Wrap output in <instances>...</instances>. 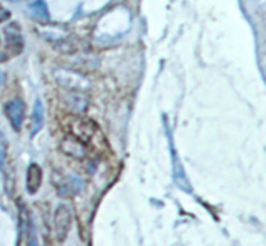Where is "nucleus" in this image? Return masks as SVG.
Returning a JSON list of instances; mask_svg holds the SVG:
<instances>
[{
  "instance_id": "f257e3e1",
  "label": "nucleus",
  "mask_w": 266,
  "mask_h": 246,
  "mask_svg": "<svg viewBox=\"0 0 266 246\" xmlns=\"http://www.w3.org/2000/svg\"><path fill=\"white\" fill-rule=\"evenodd\" d=\"M67 129L69 134L80 139L86 146L102 147L105 145V139L101 130L93 120L78 115H71L67 118Z\"/></svg>"
},
{
  "instance_id": "f03ea898",
  "label": "nucleus",
  "mask_w": 266,
  "mask_h": 246,
  "mask_svg": "<svg viewBox=\"0 0 266 246\" xmlns=\"http://www.w3.org/2000/svg\"><path fill=\"white\" fill-rule=\"evenodd\" d=\"M4 111L15 131H20L25 116V104L21 99H14L7 102Z\"/></svg>"
},
{
  "instance_id": "7ed1b4c3",
  "label": "nucleus",
  "mask_w": 266,
  "mask_h": 246,
  "mask_svg": "<svg viewBox=\"0 0 266 246\" xmlns=\"http://www.w3.org/2000/svg\"><path fill=\"white\" fill-rule=\"evenodd\" d=\"M72 225V214L66 205H60L55 213V231L59 242H64Z\"/></svg>"
},
{
  "instance_id": "20e7f679",
  "label": "nucleus",
  "mask_w": 266,
  "mask_h": 246,
  "mask_svg": "<svg viewBox=\"0 0 266 246\" xmlns=\"http://www.w3.org/2000/svg\"><path fill=\"white\" fill-rule=\"evenodd\" d=\"M4 32L6 36L7 49L9 50L10 53L12 55L20 54L24 47L20 26L17 23H10L6 26Z\"/></svg>"
},
{
  "instance_id": "39448f33",
  "label": "nucleus",
  "mask_w": 266,
  "mask_h": 246,
  "mask_svg": "<svg viewBox=\"0 0 266 246\" xmlns=\"http://www.w3.org/2000/svg\"><path fill=\"white\" fill-rule=\"evenodd\" d=\"M61 150L67 156L78 160L84 159V157L86 156V145H84L80 139L71 134H68L62 140Z\"/></svg>"
},
{
  "instance_id": "423d86ee",
  "label": "nucleus",
  "mask_w": 266,
  "mask_h": 246,
  "mask_svg": "<svg viewBox=\"0 0 266 246\" xmlns=\"http://www.w3.org/2000/svg\"><path fill=\"white\" fill-rule=\"evenodd\" d=\"M43 182V170L37 163L29 165L26 174V189L30 195H34L39 191Z\"/></svg>"
},
{
  "instance_id": "0eeeda50",
  "label": "nucleus",
  "mask_w": 266,
  "mask_h": 246,
  "mask_svg": "<svg viewBox=\"0 0 266 246\" xmlns=\"http://www.w3.org/2000/svg\"><path fill=\"white\" fill-rule=\"evenodd\" d=\"M44 121V109L43 105L40 100H37L34 103V107L32 111V122H31V135L37 134L42 126Z\"/></svg>"
},
{
  "instance_id": "6e6552de",
  "label": "nucleus",
  "mask_w": 266,
  "mask_h": 246,
  "mask_svg": "<svg viewBox=\"0 0 266 246\" xmlns=\"http://www.w3.org/2000/svg\"><path fill=\"white\" fill-rule=\"evenodd\" d=\"M82 189V181L76 177H70L66 183H64L60 188L59 192L61 196H70V195H77Z\"/></svg>"
},
{
  "instance_id": "1a4fd4ad",
  "label": "nucleus",
  "mask_w": 266,
  "mask_h": 246,
  "mask_svg": "<svg viewBox=\"0 0 266 246\" xmlns=\"http://www.w3.org/2000/svg\"><path fill=\"white\" fill-rule=\"evenodd\" d=\"M29 10L31 12V15L35 20L46 22L49 20V14L46 5L44 4L43 0H38L34 4H32L29 7Z\"/></svg>"
},
{
  "instance_id": "9d476101",
  "label": "nucleus",
  "mask_w": 266,
  "mask_h": 246,
  "mask_svg": "<svg viewBox=\"0 0 266 246\" xmlns=\"http://www.w3.org/2000/svg\"><path fill=\"white\" fill-rule=\"evenodd\" d=\"M7 139L6 136L0 131V170L5 168L6 164V156H7Z\"/></svg>"
},
{
  "instance_id": "9b49d317",
  "label": "nucleus",
  "mask_w": 266,
  "mask_h": 246,
  "mask_svg": "<svg viewBox=\"0 0 266 246\" xmlns=\"http://www.w3.org/2000/svg\"><path fill=\"white\" fill-rule=\"evenodd\" d=\"M10 17H11V13L7 9L0 6V23H4L7 20H9Z\"/></svg>"
},
{
  "instance_id": "f8f14e48",
  "label": "nucleus",
  "mask_w": 266,
  "mask_h": 246,
  "mask_svg": "<svg viewBox=\"0 0 266 246\" xmlns=\"http://www.w3.org/2000/svg\"><path fill=\"white\" fill-rule=\"evenodd\" d=\"M5 82H6V74L3 71H0V86L4 85Z\"/></svg>"
},
{
  "instance_id": "ddd939ff",
  "label": "nucleus",
  "mask_w": 266,
  "mask_h": 246,
  "mask_svg": "<svg viewBox=\"0 0 266 246\" xmlns=\"http://www.w3.org/2000/svg\"><path fill=\"white\" fill-rule=\"evenodd\" d=\"M4 60H5V56L0 53V61H4Z\"/></svg>"
}]
</instances>
